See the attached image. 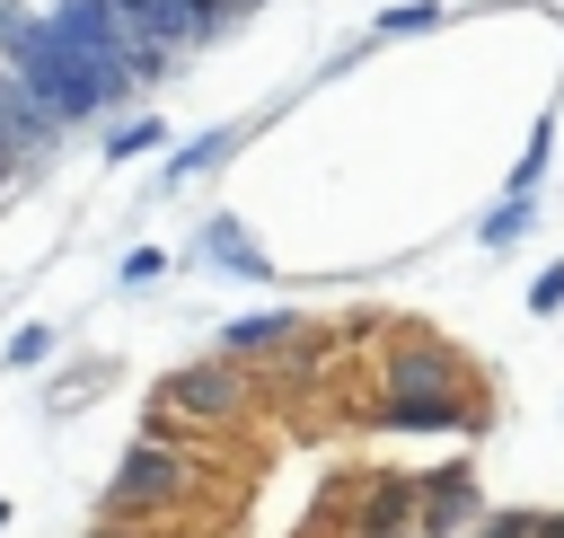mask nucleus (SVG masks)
<instances>
[{
	"label": "nucleus",
	"mask_w": 564,
	"mask_h": 538,
	"mask_svg": "<svg viewBox=\"0 0 564 538\" xmlns=\"http://www.w3.org/2000/svg\"><path fill=\"white\" fill-rule=\"evenodd\" d=\"M432 26H441V9H432V0H405V9H388V18H379V35H432Z\"/></svg>",
	"instance_id": "2eb2a0df"
},
{
	"label": "nucleus",
	"mask_w": 564,
	"mask_h": 538,
	"mask_svg": "<svg viewBox=\"0 0 564 538\" xmlns=\"http://www.w3.org/2000/svg\"><path fill=\"white\" fill-rule=\"evenodd\" d=\"M0 529H9V503H0Z\"/></svg>",
	"instance_id": "412c9836"
},
{
	"label": "nucleus",
	"mask_w": 564,
	"mask_h": 538,
	"mask_svg": "<svg viewBox=\"0 0 564 538\" xmlns=\"http://www.w3.org/2000/svg\"><path fill=\"white\" fill-rule=\"evenodd\" d=\"M194 256H203V265H220V273H238V282H264V273H273V265H264V247H256V238H247L229 212H212V220H203Z\"/></svg>",
	"instance_id": "0eeeda50"
},
{
	"label": "nucleus",
	"mask_w": 564,
	"mask_h": 538,
	"mask_svg": "<svg viewBox=\"0 0 564 538\" xmlns=\"http://www.w3.org/2000/svg\"><path fill=\"white\" fill-rule=\"evenodd\" d=\"M247 9H256V0H247Z\"/></svg>",
	"instance_id": "4be33fe9"
},
{
	"label": "nucleus",
	"mask_w": 564,
	"mask_h": 538,
	"mask_svg": "<svg viewBox=\"0 0 564 538\" xmlns=\"http://www.w3.org/2000/svg\"><path fill=\"white\" fill-rule=\"evenodd\" d=\"M529 220H538V203H529V194H502V203L485 212V229H476V238H485V247H511Z\"/></svg>",
	"instance_id": "ddd939ff"
},
{
	"label": "nucleus",
	"mask_w": 564,
	"mask_h": 538,
	"mask_svg": "<svg viewBox=\"0 0 564 538\" xmlns=\"http://www.w3.org/2000/svg\"><path fill=\"white\" fill-rule=\"evenodd\" d=\"M203 485V467H194V450L185 441H159V432H141L123 459H115V485H106V512L115 520H159V512H176L185 494Z\"/></svg>",
	"instance_id": "f03ea898"
},
{
	"label": "nucleus",
	"mask_w": 564,
	"mask_h": 538,
	"mask_svg": "<svg viewBox=\"0 0 564 538\" xmlns=\"http://www.w3.org/2000/svg\"><path fill=\"white\" fill-rule=\"evenodd\" d=\"M529 309H538V318H546V309H564V265H546V273L529 282Z\"/></svg>",
	"instance_id": "f3484780"
},
{
	"label": "nucleus",
	"mask_w": 564,
	"mask_h": 538,
	"mask_svg": "<svg viewBox=\"0 0 564 538\" xmlns=\"http://www.w3.org/2000/svg\"><path fill=\"white\" fill-rule=\"evenodd\" d=\"M0 71H9L62 132H79V123H97V115H115V106L132 97V79L106 71V62H88V53H70V44L44 26L35 0H0Z\"/></svg>",
	"instance_id": "f257e3e1"
},
{
	"label": "nucleus",
	"mask_w": 564,
	"mask_h": 538,
	"mask_svg": "<svg viewBox=\"0 0 564 538\" xmlns=\"http://www.w3.org/2000/svg\"><path fill=\"white\" fill-rule=\"evenodd\" d=\"M379 423L388 432H458L476 423L467 388H379Z\"/></svg>",
	"instance_id": "20e7f679"
},
{
	"label": "nucleus",
	"mask_w": 564,
	"mask_h": 538,
	"mask_svg": "<svg viewBox=\"0 0 564 538\" xmlns=\"http://www.w3.org/2000/svg\"><path fill=\"white\" fill-rule=\"evenodd\" d=\"M529 538H564V512H529Z\"/></svg>",
	"instance_id": "6ab92c4d"
},
{
	"label": "nucleus",
	"mask_w": 564,
	"mask_h": 538,
	"mask_svg": "<svg viewBox=\"0 0 564 538\" xmlns=\"http://www.w3.org/2000/svg\"><path fill=\"white\" fill-rule=\"evenodd\" d=\"M53 344H62V335H53L44 318H26V326H9V344H0V370H44V362H53Z\"/></svg>",
	"instance_id": "f8f14e48"
},
{
	"label": "nucleus",
	"mask_w": 564,
	"mask_h": 538,
	"mask_svg": "<svg viewBox=\"0 0 564 538\" xmlns=\"http://www.w3.org/2000/svg\"><path fill=\"white\" fill-rule=\"evenodd\" d=\"M159 273H167V247H123V265H115V282H123V291H150Z\"/></svg>",
	"instance_id": "4468645a"
},
{
	"label": "nucleus",
	"mask_w": 564,
	"mask_h": 538,
	"mask_svg": "<svg viewBox=\"0 0 564 538\" xmlns=\"http://www.w3.org/2000/svg\"><path fill=\"white\" fill-rule=\"evenodd\" d=\"M476 538H529V512H494V520H485Z\"/></svg>",
	"instance_id": "a211bd4d"
},
{
	"label": "nucleus",
	"mask_w": 564,
	"mask_h": 538,
	"mask_svg": "<svg viewBox=\"0 0 564 538\" xmlns=\"http://www.w3.org/2000/svg\"><path fill=\"white\" fill-rule=\"evenodd\" d=\"M352 529H414V476H370Z\"/></svg>",
	"instance_id": "1a4fd4ad"
},
{
	"label": "nucleus",
	"mask_w": 564,
	"mask_h": 538,
	"mask_svg": "<svg viewBox=\"0 0 564 538\" xmlns=\"http://www.w3.org/2000/svg\"><path fill=\"white\" fill-rule=\"evenodd\" d=\"M388 388H467V370L432 344H405V353H388Z\"/></svg>",
	"instance_id": "6e6552de"
},
{
	"label": "nucleus",
	"mask_w": 564,
	"mask_h": 538,
	"mask_svg": "<svg viewBox=\"0 0 564 538\" xmlns=\"http://www.w3.org/2000/svg\"><path fill=\"white\" fill-rule=\"evenodd\" d=\"M229 150H238V132H229V123H212V132H194L185 150H167V185H185V176H212V168H220Z\"/></svg>",
	"instance_id": "9b49d317"
},
{
	"label": "nucleus",
	"mask_w": 564,
	"mask_h": 538,
	"mask_svg": "<svg viewBox=\"0 0 564 538\" xmlns=\"http://www.w3.org/2000/svg\"><path fill=\"white\" fill-rule=\"evenodd\" d=\"M176 9H185V18L203 26V35H220V26H229V18L247 9V0H176Z\"/></svg>",
	"instance_id": "dca6fc26"
},
{
	"label": "nucleus",
	"mask_w": 564,
	"mask_h": 538,
	"mask_svg": "<svg viewBox=\"0 0 564 538\" xmlns=\"http://www.w3.org/2000/svg\"><path fill=\"white\" fill-rule=\"evenodd\" d=\"M159 150H167V115H150V106L106 132V159H115V168H123V159H159Z\"/></svg>",
	"instance_id": "9d476101"
},
{
	"label": "nucleus",
	"mask_w": 564,
	"mask_h": 538,
	"mask_svg": "<svg viewBox=\"0 0 564 538\" xmlns=\"http://www.w3.org/2000/svg\"><path fill=\"white\" fill-rule=\"evenodd\" d=\"M300 335H308V326H300V318H291V309H264V318H229V326H220V344H212V353H220V362H238V370H247V362H273V353H282V344H300Z\"/></svg>",
	"instance_id": "39448f33"
},
{
	"label": "nucleus",
	"mask_w": 564,
	"mask_h": 538,
	"mask_svg": "<svg viewBox=\"0 0 564 538\" xmlns=\"http://www.w3.org/2000/svg\"><path fill=\"white\" fill-rule=\"evenodd\" d=\"M150 406H159V415H194V423H238V415H247V370L220 362V353H203V362L167 370Z\"/></svg>",
	"instance_id": "7ed1b4c3"
},
{
	"label": "nucleus",
	"mask_w": 564,
	"mask_h": 538,
	"mask_svg": "<svg viewBox=\"0 0 564 538\" xmlns=\"http://www.w3.org/2000/svg\"><path fill=\"white\" fill-rule=\"evenodd\" d=\"M352 538H414V529H352Z\"/></svg>",
	"instance_id": "aec40b11"
},
{
	"label": "nucleus",
	"mask_w": 564,
	"mask_h": 538,
	"mask_svg": "<svg viewBox=\"0 0 564 538\" xmlns=\"http://www.w3.org/2000/svg\"><path fill=\"white\" fill-rule=\"evenodd\" d=\"M414 520L441 538V529H458V520H476V476L467 467H441V476H414Z\"/></svg>",
	"instance_id": "423d86ee"
}]
</instances>
